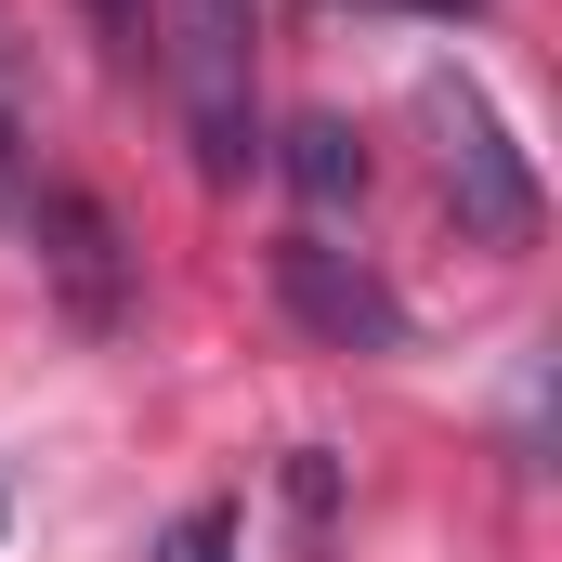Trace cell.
Returning <instances> with one entry per match:
<instances>
[{"label":"cell","mask_w":562,"mask_h":562,"mask_svg":"<svg viewBox=\"0 0 562 562\" xmlns=\"http://www.w3.org/2000/svg\"><path fill=\"white\" fill-rule=\"evenodd\" d=\"M157 66L196 144V183H249L262 119H249V66H262V0H157Z\"/></svg>","instance_id":"6da1fadb"},{"label":"cell","mask_w":562,"mask_h":562,"mask_svg":"<svg viewBox=\"0 0 562 562\" xmlns=\"http://www.w3.org/2000/svg\"><path fill=\"white\" fill-rule=\"evenodd\" d=\"M431 132H445V196H458V223L484 236V249H537V170H524V144H510V119L484 105V79L471 66H431L419 79Z\"/></svg>","instance_id":"7a4b0ae2"},{"label":"cell","mask_w":562,"mask_h":562,"mask_svg":"<svg viewBox=\"0 0 562 562\" xmlns=\"http://www.w3.org/2000/svg\"><path fill=\"white\" fill-rule=\"evenodd\" d=\"M276 301L301 340H327V353H406V301L380 262H353V249H327V236H276Z\"/></svg>","instance_id":"3957f363"},{"label":"cell","mask_w":562,"mask_h":562,"mask_svg":"<svg viewBox=\"0 0 562 562\" xmlns=\"http://www.w3.org/2000/svg\"><path fill=\"white\" fill-rule=\"evenodd\" d=\"M26 236H40V276L66 288V314H79V327H119V314H132V249H119V223H105L79 183H53V170H40Z\"/></svg>","instance_id":"277c9868"},{"label":"cell","mask_w":562,"mask_h":562,"mask_svg":"<svg viewBox=\"0 0 562 562\" xmlns=\"http://www.w3.org/2000/svg\"><path fill=\"white\" fill-rule=\"evenodd\" d=\"M262 157L288 170V196H301V210H353V196H367V132H353V119H327V105H314V119H288Z\"/></svg>","instance_id":"5b68a950"},{"label":"cell","mask_w":562,"mask_h":562,"mask_svg":"<svg viewBox=\"0 0 562 562\" xmlns=\"http://www.w3.org/2000/svg\"><path fill=\"white\" fill-rule=\"evenodd\" d=\"M79 13H92L105 66H144V53H157V0H79Z\"/></svg>","instance_id":"8992f818"},{"label":"cell","mask_w":562,"mask_h":562,"mask_svg":"<svg viewBox=\"0 0 562 562\" xmlns=\"http://www.w3.org/2000/svg\"><path fill=\"white\" fill-rule=\"evenodd\" d=\"M157 562H236V510H223V497H196V510L157 537Z\"/></svg>","instance_id":"52a82bcc"},{"label":"cell","mask_w":562,"mask_h":562,"mask_svg":"<svg viewBox=\"0 0 562 562\" xmlns=\"http://www.w3.org/2000/svg\"><path fill=\"white\" fill-rule=\"evenodd\" d=\"M26 210H40V157H26L13 105H0V236H26Z\"/></svg>","instance_id":"ba28073f"},{"label":"cell","mask_w":562,"mask_h":562,"mask_svg":"<svg viewBox=\"0 0 562 562\" xmlns=\"http://www.w3.org/2000/svg\"><path fill=\"white\" fill-rule=\"evenodd\" d=\"M431 13H458V0H431Z\"/></svg>","instance_id":"9c48e42d"}]
</instances>
